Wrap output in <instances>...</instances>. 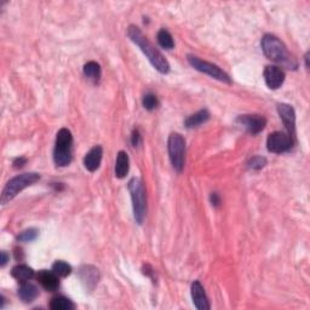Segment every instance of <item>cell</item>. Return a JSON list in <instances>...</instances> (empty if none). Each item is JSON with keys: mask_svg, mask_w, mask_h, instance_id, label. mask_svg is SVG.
Instances as JSON below:
<instances>
[{"mask_svg": "<svg viewBox=\"0 0 310 310\" xmlns=\"http://www.w3.org/2000/svg\"><path fill=\"white\" fill-rule=\"evenodd\" d=\"M128 37L132 43H135L136 45L140 47L141 51L144 53L148 61L151 63V66L158 72L161 73V74H167L170 72V63L167 62L165 56L148 40V38L142 33L140 28L136 26H130L128 28Z\"/></svg>", "mask_w": 310, "mask_h": 310, "instance_id": "6da1fadb", "label": "cell"}, {"mask_svg": "<svg viewBox=\"0 0 310 310\" xmlns=\"http://www.w3.org/2000/svg\"><path fill=\"white\" fill-rule=\"evenodd\" d=\"M261 46L264 56L271 62L277 63L289 69H297L298 67L297 59L289 52L286 45L273 34H265L262 38Z\"/></svg>", "mask_w": 310, "mask_h": 310, "instance_id": "7a4b0ae2", "label": "cell"}, {"mask_svg": "<svg viewBox=\"0 0 310 310\" xmlns=\"http://www.w3.org/2000/svg\"><path fill=\"white\" fill-rule=\"evenodd\" d=\"M128 189L131 195L134 216L138 224L143 223L147 214V194H145L144 183L138 177H134L128 183Z\"/></svg>", "mask_w": 310, "mask_h": 310, "instance_id": "3957f363", "label": "cell"}, {"mask_svg": "<svg viewBox=\"0 0 310 310\" xmlns=\"http://www.w3.org/2000/svg\"><path fill=\"white\" fill-rule=\"evenodd\" d=\"M73 160V136L68 129L57 132L56 144L53 149V161L57 166H68Z\"/></svg>", "mask_w": 310, "mask_h": 310, "instance_id": "277c9868", "label": "cell"}, {"mask_svg": "<svg viewBox=\"0 0 310 310\" xmlns=\"http://www.w3.org/2000/svg\"><path fill=\"white\" fill-rule=\"evenodd\" d=\"M39 179L40 175L37 172H27L14 177V178L6 183L5 188L3 189L2 204L6 205L8 202H10L12 199L16 198V195H17L18 193H21L23 189H26L27 187L34 184V183L39 181Z\"/></svg>", "mask_w": 310, "mask_h": 310, "instance_id": "5b68a950", "label": "cell"}, {"mask_svg": "<svg viewBox=\"0 0 310 310\" xmlns=\"http://www.w3.org/2000/svg\"><path fill=\"white\" fill-rule=\"evenodd\" d=\"M171 164L177 172H182L185 163V141L182 135L171 134L167 141Z\"/></svg>", "mask_w": 310, "mask_h": 310, "instance_id": "8992f818", "label": "cell"}, {"mask_svg": "<svg viewBox=\"0 0 310 310\" xmlns=\"http://www.w3.org/2000/svg\"><path fill=\"white\" fill-rule=\"evenodd\" d=\"M187 59H188L189 65L194 69H197L198 72L204 73V74L216 79L218 81H222V83L232 84V78H230L226 72L218 67V66L213 65V63L204 61V59L199 58V57L194 55H188L187 56Z\"/></svg>", "mask_w": 310, "mask_h": 310, "instance_id": "52a82bcc", "label": "cell"}, {"mask_svg": "<svg viewBox=\"0 0 310 310\" xmlns=\"http://www.w3.org/2000/svg\"><path fill=\"white\" fill-rule=\"evenodd\" d=\"M293 143H295V141L287 132L276 131L268 136L267 148L270 153L281 154L289 151L292 148Z\"/></svg>", "mask_w": 310, "mask_h": 310, "instance_id": "ba28073f", "label": "cell"}, {"mask_svg": "<svg viewBox=\"0 0 310 310\" xmlns=\"http://www.w3.org/2000/svg\"><path fill=\"white\" fill-rule=\"evenodd\" d=\"M236 122L246 129V131L250 134L257 135L264 130L267 125V119L263 115H257V114H246V115H240L236 119Z\"/></svg>", "mask_w": 310, "mask_h": 310, "instance_id": "9c48e42d", "label": "cell"}, {"mask_svg": "<svg viewBox=\"0 0 310 310\" xmlns=\"http://www.w3.org/2000/svg\"><path fill=\"white\" fill-rule=\"evenodd\" d=\"M277 113H279L280 119L283 120V124L286 128L287 134L292 137L293 141H296V113L292 106L286 103H279L276 106Z\"/></svg>", "mask_w": 310, "mask_h": 310, "instance_id": "30bf717a", "label": "cell"}, {"mask_svg": "<svg viewBox=\"0 0 310 310\" xmlns=\"http://www.w3.org/2000/svg\"><path fill=\"white\" fill-rule=\"evenodd\" d=\"M264 80L270 90H277L283 86L285 81V73L276 66H267L264 69Z\"/></svg>", "mask_w": 310, "mask_h": 310, "instance_id": "8fae6325", "label": "cell"}, {"mask_svg": "<svg viewBox=\"0 0 310 310\" xmlns=\"http://www.w3.org/2000/svg\"><path fill=\"white\" fill-rule=\"evenodd\" d=\"M79 277L81 283L87 291H92L100 280V271L99 269L92 267V265H84L79 270Z\"/></svg>", "mask_w": 310, "mask_h": 310, "instance_id": "7c38bea8", "label": "cell"}, {"mask_svg": "<svg viewBox=\"0 0 310 310\" xmlns=\"http://www.w3.org/2000/svg\"><path fill=\"white\" fill-rule=\"evenodd\" d=\"M192 299L194 303V306L199 310H208L211 308L210 303H208L207 296L205 293L204 287L199 281H194L192 284Z\"/></svg>", "mask_w": 310, "mask_h": 310, "instance_id": "4fadbf2b", "label": "cell"}, {"mask_svg": "<svg viewBox=\"0 0 310 310\" xmlns=\"http://www.w3.org/2000/svg\"><path fill=\"white\" fill-rule=\"evenodd\" d=\"M103 157V148L101 145H95L88 153L85 155L84 158V166L85 169L90 172H95L99 169L101 165V161H102Z\"/></svg>", "mask_w": 310, "mask_h": 310, "instance_id": "5bb4252c", "label": "cell"}, {"mask_svg": "<svg viewBox=\"0 0 310 310\" xmlns=\"http://www.w3.org/2000/svg\"><path fill=\"white\" fill-rule=\"evenodd\" d=\"M37 279L43 286V289L49 291V292H55L59 286L58 276L53 271L40 270L37 275Z\"/></svg>", "mask_w": 310, "mask_h": 310, "instance_id": "9a60e30c", "label": "cell"}, {"mask_svg": "<svg viewBox=\"0 0 310 310\" xmlns=\"http://www.w3.org/2000/svg\"><path fill=\"white\" fill-rule=\"evenodd\" d=\"M38 296H39V290L36 285L30 284L29 281L22 283L21 287L18 289V297L24 303H32L34 299H37Z\"/></svg>", "mask_w": 310, "mask_h": 310, "instance_id": "2e32d148", "label": "cell"}, {"mask_svg": "<svg viewBox=\"0 0 310 310\" xmlns=\"http://www.w3.org/2000/svg\"><path fill=\"white\" fill-rule=\"evenodd\" d=\"M11 275L15 277L16 280L20 281V283L22 284V283H27V281L33 279V277L36 276V273H34L33 269L28 267V265L18 264V265H16V267L12 268Z\"/></svg>", "mask_w": 310, "mask_h": 310, "instance_id": "e0dca14e", "label": "cell"}, {"mask_svg": "<svg viewBox=\"0 0 310 310\" xmlns=\"http://www.w3.org/2000/svg\"><path fill=\"white\" fill-rule=\"evenodd\" d=\"M130 169V159L126 151H119L118 157H116L115 163V176L118 178H124L129 173Z\"/></svg>", "mask_w": 310, "mask_h": 310, "instance_id": "ac0fdd59", "label": "cell"}, {"mask_svg": "<svg viewBox=\"0 0 310 310\" xmlns=\"http://www.w3.org/2000/svg\"><path fill=\"white\" fill-rule=\"evenodd\" d=\"M210 116H211L210 112H208L207 109H201V110H199L198 113L188 116V118L185 119L184 125H185V128H188V129L198 128V126H200L201 124H205V122L210 119Z\"/></svg>", "mask_w": 310, "mask_h": 310, "instance_id": "d6986e66", "label": "cell"}, {"mask_svg": "<svg viewBox=\"0 0 310 310\" xmlns=\"http://www.w3.org/2000/svg\"><path fill=\"white\" fill-rule=\"evenodd\" d=\"M84 74H85V77L90 79V80L97 83V81L101 79L102 71H101V67H100L99 63L95 62V61H90L84 66Z\"/></svg>", "mask_w": 310, "mask_h": 310, "instance_id": "ffe728a7", "label": "cell"}, {"mask_svg": "<svg viewBox=\"0 0 310 310\" xmlns=\"http://www.w3.org/2000/svg\"><path fill=\"white\" fill-rule=\"evenodd\" d=\"M50 308L52 310H73L75 309V304L71 299L66 298L63 296L55 297L50 302Z\"/></svg>", "mask_w": 310, "mask_h": 310, "instance_id": "44dd1931", "label": "cell"}, {"mask_svg": "<svg viewBox=\"0 0 310 310\" xmlns=\"http://www.w3.org/2000/svg\"><path fill=\"white\" fill-rule=\"evenodd\" d=\"M158 43L163 49L171 50L175 47V42H173V38L170 34L169 30L166 29H160L158 33Z\"/></svg>", "mask_w": 310, "mask_h": 310, "instance_id": "7402d4cb", "label": "cell"}, {"mask_svg": "<svg viewBox=\"0 0 310 310\" xmlns=\"http://www.w3.org/2000/svg\"><path fill=\"white\" fill-rule=\"evenodd\" d=\"M52 271L58 277H67L72 273V267L65 261H56L52 265Z\"/></svg>", "mask_w": 310, "mask_h": 310, "instance_id": "603a6c76", "label": "cell"}, {"mask_svg": "<svg viewBox=\"0 0 310 310\" xmlns=\"http://www.w3.org/2000/svg\"><path fill=\"white\" fill-rule=\"evenodd\" d=\"M39 235V230L36 228H29V229L23 230L17 235V240L21 242H32L34 241Z\"/></svg>", "mask_w": 310, "mask_h": 310, "instance_id": "cb8c5ba5", "label": "cell"}, {"mask_svg": "<svg viewBox=\"0 0 310 310\" xmlns=\"http://www.w3.org/2000/svg\"><path fill=\"white\" fill-rule=\"evenodd\" d=\"M142 103H143V107L147 110H154L159 106V101H158V97L154 94L144 95Z\"/></svg>", "mask_w": 310, "mask_h": 310, "instance_id": "d4e9b609", "label": "cell"}, {"mask_svg": "<svg viewBox=\"0 0 310 310\" xmlns=\"http://www.w3.org/2000/svg\"><path fill=\"white\" fill-rule=\"evenodd\" d=\"M267 165V159L264 157H254L249 160L247 167L250 170H262Z\"/></svg>", "mask_w": 310, "mask_h": 310, "instance_id": "484cf974", "label": "cell"}, {"mask_svg": "<svg viewBox=\"0 0 310 310\" xmlns=\"http://www.w3.org/2000/svg\"><path fill=\"white\" fill-rule=\"evenodd\" d=\"M131 143L134 147H140L142 144V136L140 134V131L138 130H134V132H132L131 136Z\"/></svg>", "mask_w": 310, "mask_h": 310, "instance_id": "4316f807", "label": "cell"}, {"mask_svg": "<svg viewBox=\"0 0 310 310\" xmlns=\"http://www.w3.org/2000/svg\"><path fill=\"white\" fill-rule=\"evenodd\" d=\"M27 164V159L26 158L23 157H20V158H16V159L14 160V163H12V165H14V169H22L24 165Z\"/></svg>", "mask_w": 310, "mask_h": 310, "instance_id": "83f0119b", "label": "cell"}, {"mask_svg": "<svg viewBox=\"0 0 310 310\" xmlns=\"http://www.w3.org/2000/svg\"><path fill=\"white\" fill-rule=\"evenodd\" d=\"M143 274L147 275V276H149L150 279L153 280L154 283H155V271H154V269L151 268L149 264L143 265Z\"/></svg>", "mask_w": 310, "mask_h": 310, "instance_id": "f1b7e54d", "label": "cell"}, {"mask_svg": "<svg viewBox=\"0 0 310 310\" xmlns=\"http://www.w3.org/2000/svg\"><path fill=\"white\" fill-rule=\"evenodd\" d=\"M211 202H212V205H213V206H220L221 198H220V195L217 194V193H212V194H211Z\"/></svg>", "mask_w": 310, "mask_h": 310, "instance_id": "f546056e", "label": "cell"}, {"mask_svg": "<svg viewBox=\"0 0 310 310\" xmlns=\"http://www.w3.org/2000/svg\"><path fill=\"white\" fill-rule=\"evenodd\" d=\"M9 255L6 254L5 251H2V267H5L6 265V263H8L9 262Z\"/></svg>", "mask_w": 310, "mask_h": 310, "instance_id": "4dcf8cb0", "label": "cell"}, {"mask_svg": "<svg viewBox=\"0 0 310 310\" xmlns=\"http://www.w3.org/2000/svg\"><path fill=\"white\" fill-rule=\"evenodd\" d=\"M15 256H16V259H17V261H22V258H23L22 250L21 249H16L15 250Z\"/></svg>", "mask_w": 310, "mask_h": 310, "instance_id": "1f68e13d", "label": "cell"}, {"mask_svg": "<svg viewBox=\"0 0 310 310\" xmlns=\"http://www.w3.org/2000/svg\"><path fill=\"white\" fill-rule=\"evenodd\" d=\"M304 58H305V67L309 68V52L305 53Z\"/></svg>", "mask_w": 310, "mask_h": 310, "instance_id": "d6a6232c", "label": "cell"}]
</instances>
